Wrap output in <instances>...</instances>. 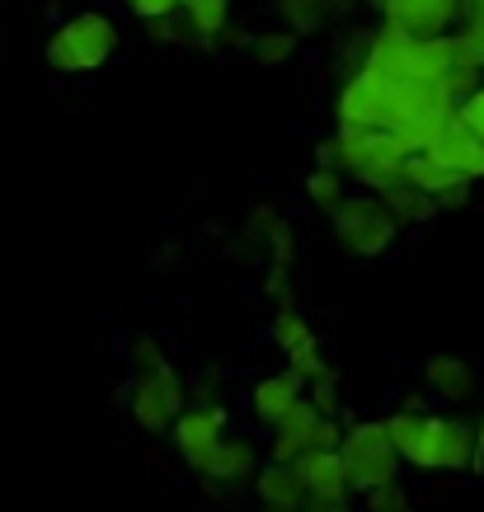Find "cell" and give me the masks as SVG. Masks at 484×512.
<instances>
[{"mask_svg": "<svg viewBox=\"0 0 484 512\" xmlns=\"http://www.w3.org/2000/svg\"><path fill=\"white\" fill-rule=\"evenodd\" d=\"M118 43H123V33H118V24L104 10H80V15L66 19L62 29H52L47 66L62 71V76H85V71H99L109 62L118 52Z\"/></svg>", "mask_w": 484, "mask_h": 512, "instance_id": "1", "label": "cell"}, {"mask_svg": "<svg viewBox=\"0 0 484 512\" xmlns=\"http://www.w3.org/2000/svg\"><path fill=\"white\" fill-rule=\"evenodd\" d=\"M339 456H344L348 489H353V494H372V489H381V484H391L405 475V456L391 447L386 419H344Z\"/></svg>", "mask_w": 484, "mask_h": 512, "instance_id": "2", "label": "cell"}, {"mask_svg": "<svg viewBox=\"0 0 484 512\" xmlns=\"http://www.w3.org/2000/svg\"><path fill=\"white\" fill-rule=\"evenodd\" d=\"M470 451H475V419L428 409L405 466H414L419 475H470Z\"/></svg>", "mask_w": 484, "mask_h": 512, "instance_id": "3", "label": "cell"}, {"mask_svg": "<svg viewBox=\"0 0 484 512\" xmlns=\"http://www.w3.org/2000/svg\"><path fill=\"white\" fill-rule=\"evenodd\" d=\"M329 226H334L339 249L353 254V259H381L400 240V226L386 212V202L367 193V188H348V198L329 212Z\"/></svg>", "mask_w": 484, "mask_h": 512, "instance_id": "4", "label": "cell"}, {"mask_svg": "<svg viewBox=\"0 0 484 512\" xmlns=\"http://www.w3.org/2000/svg\"><path fill=\"white\" fill-rule=\"evenodd\" d=\"M184 404H188V381L174 372V362L156 367V372H132V381H127V414L146 437L170 433V423L179 419Z\"/></svg>", "mask_w": 484, "mask_h": 512, "instance_id": "5", "label": "cell"}, {"mask_svg": "<svg viewBox=\"0 0 484 512\" xmlns=\"http://www.w3.org/2000/svg\"><path fill=\"white\" fill-rule=\"evenodd\" d=\"M184 466L207 484V489H235V484L254 480V470L264 466L259 461V447L240 433H221L212 447H203L198 456H184Z\"/></svg>", "mask_w": 484, "mask_h": 512, "instance_id": "6", "label": "cell"}, {"mask_svg": "<svg viewBox=\"0 0 484 512\" xmlns=\"http://www.w3.org/2000/svg\"><path fill=\"white\" fill-rule=\"evenodd\" d=\"M325 414L311 404V395H301L282 419L268 423V447H264V461H278V466H297L301 456L315 447V433H320Z\"/></svg>", "mask_w": 484, "mask_h": 512, "instance_id": "7", "label": "cell"}, {"mask_svg": "<svg viewBox=\"0 0 484 512\" xmlns=\"http://www.w3.org/2000/svg\"><path fill=\"white\" fill-rule=\"evenodd\" d=\"M423 395L438 400L442 409H461V404H470L480 395V372L456 353L428 357V362H423Z\"/></svg>", "mask_w": 484, "mask_h": 512, "instance_id": "8", "label": "cell"}, {"mask_svg": "<svg viewBox=\"0 0 484 512\" xmlns=\"http://www.w3.org/2000/svg\"><path fill=\"white\" fill-rule=\"evenodd\" d=\"M386 90H391V80L381 76V71H372V66H362V71L344 76L339 99H334V123H372V127H381Z\"/></svg>", "mask_w": 484, "mask_h": 512, "instance_id": "9", "label": "cell"}, {"mask_svg": "<svg viewBox=\"0 0 484 512\" xmlns=\"http://www.w3.org/2000/svg\"><path fill=\"white\" fill-rule=\"evenodd\" d=\"M381 24L405 38H442L461 24V0H395Z\"/></svg>", "mask_w": 484, "mask_h": 512, "instance_id": "10", "label": "cell"}, {"mask_svg": "<svg viewBox=\"0 0 484 512\" xmlns=\"http://www.w3.org/2000/svg\"><path fill=\"white\" fill-rule=\"evenodd\" d=\"M226 428H231V409L221 400H207V404H184L165 437H170V447L179 451V456H198V451L212 447Z\"/></svg>", "mask_w": 484, "mask_h": 512, "instance_id": "11", "label": "cell"}, {"mask_svg": "<svg viewBox=\"0 0 484 512\" xmlns=\"http://www.w3.org/2000/svg\"><path fill=\"white\" fill-rule=\"evenodd\" d=\"M254 503H259V512H301L306 484H301L297 466L264 461V466L254 470Z\"/></svg>", "mask_w": 484, "mask_h": 512, "instance_id": "12", "label": "cell"}, {"mask_svg": "<svg viewBox=\"0 0 484 512\" xmlns=\"http://www.w3.org/2000/svg\"><path fill=\"white\" fill-rule=\"evenodd\" d=\"M306 395V381H301L292 367H278V372H268V376H259L254 381V390H250V414L259 423H273V419H282L292 404Z\"/></svg>", "mask_w": 484, "mask_h": 512, "instance_id": "13", "label": "cell"}, {"mask_svg": "<svg viewBox=\"0 0 484 512\" xmlns=\"http://www.w3.org/2000/svg\"><path fill=\"white\" fill-rule=\"evenodd\" d=\"M297 475L306 484V494H315V498H353L339 447H311L297 461Z\"/></svg>", "mask_w": 484, "mask_h": 512, "instance_id": "14", "label": "cell"}, {"mask_svg": "<svg viewBox=\"0 0 484 512\" xmlns=\"http://www.w3.org/2000/svg\"><path fill=\"white\" fill-rule=\"evenodd\" d=\"M376 198L386 202V212L395 217V226L400 231H414V226H428V221H438V202H433V193H423V188L405 184V179H395L391 188H381Z\"/></svg>", "mask_w": 484, "mask_h": 512, "instance_id": "15", "label": "cell"}, {"mask_svg": "<svg viewBox=\"0 0 484 512\" xmlns=\"http://www.w3.org/2000/svg\"><path fill=\"white\" fill-rule=\"evenodd\" d=\"M240 52L259 66H282L301 52V33H292L287 24H282V29H268V33H245V47H240Z\"/></svg>", "mask_w": 484, "mask_h": 512, "instance_id": "16", "label": "cell"}, {"mask_svg": "<svg viewBox=\"0 0 484 512\" xmlns=\"http://www.w3.org/2000/svg\"><path fill=\"white\" fill-rule=\"evenodd\" d=\"M348 188H353V184H348L344 170H320V165H315V170L301 179V193H306V202H311L315 212H325V217L348 198Z\"/></svg>", "mask_w": 484, "mask_h": 512, "instance_id": "17", "label": "cell"}, {"mask_svg": "<svg viewBox=\"0 0 484 512\" xmlns=\"http://www.w3.org/2000/svg\"><path fill=\"white\" fill-rule=\"evenodd\" d=\"M311 334H315V329H311V320L297 311V301H292V306H278V311H273V320H268V343H273L282 357L292 353L297 343H306Z\"/></svg>", "mask_w": 484, "mask_h": 512, "instance_id": "18", "label": "cell"}, {"mask_svg": "<svg viewBox=\"0 0 484 512\" xmlns=\"http://www.w3.org/2000/svg\"><path fill=\"white\" fill-rule=\"evenodd\" d=\"M179 19L188 24L193 43H203L207 33H217V24L231 19V0H179Z\"/></svg>", "mask_w": 484, "mask_h": 512, "instance_id": "19", "label": "cell"}, {"mask_svg": "<svg viewBox=\"0 0 484 512\" xmlns=\"http://www.w3.org/2000/svg\"><path fill=\"white\" fill-rule=\"evenodd\" d=\"M334 10L329 0H278V15H282V24L292 33H320L325 29V15Z\"/></svg>", "mask_w": 484, "mask_h": 512, "instance_id": "20", "label": "cell"}, {"mask_svg": "<svg viewBox=\"0 0 484 512\" xmlns=\"http://www.w3.org/2000/svg\"><path fill=\"white\" fill-rule=\"evenodd\" d=\"M306 395H311V404L320 414L344 419V376H339V367H325L320 376H311V381H306Z\"/></svg>", "mask_w": 484, "mask_h": 512, "instance_id": "21", "label": "cell"}, {"mask_svg": "<svg viewBox=\"0 0 484 512\" xmlns=\"http://www.w3.org/2000/svg\"><path fill=\"white\" fill-rule=\"evenodd\" d=\"M456 170H447L442 160H433L428 151H414V156H405V184L423 188V193H438L442 184H452Z\"/></svg>", "mask_w": 484, "mask_h": 512, "instance_id": "22", "label": "cell"}, {"mask_svg": "<svg viewBox=\"0 0 484 512\" xmlns=\"http://www.w3.org/2000/svg\"><path fill=\"white\" fill-rule=\"evenodd\" d=\"M362 503H367V512H423L414 489L405 484V475L391 484H381V489H372V494H362Z\"/></svg>", "mask_w": 484, "mask_h": 512, "instance_id": "23", "label": "cell"}, {"mask_svg": "<svg viewBox=\"0 0 484 512\" xmlns=\"http://www.w3.org/2000/svg\"><path fill=\"white\" fill-rule=\"evenodd\" d=\"M372 33H376V29H367V24L348 29V38L339 43V80L367 66V52H372Z\"/></svg>", "mask_w": 484, "mask_h": 512, "instance_id": "24", "label": "cell"}, {"mask_svg": "<svg viewBox=\"0 0 484 512\" xmlns=\"http://www.w3.org/2000/svg\"><path fill=\"white\" fill-rule=\"evenodd\" d=\"M419 423H423V414H414V409H400V404H395L391 414H386V437H391V447L400 451V456H409L414 437H419Z\"/></svg>", "mask_w": 484, "mask_h": 512, "instance_id": "25", "label": "cell"}, {"mask_svg": "<svg viewBox=\"0 0 484 512\" xmlns=\"http://www.w3.org/2000/svg\"><path fill=\"white\" fill-rule=\"evenodd\" d=\"M287 367L301 376V381H311V376H320L329 367V357H325V348H320V334H311L306 343H297L292 353H287Z\"/></svg>", "mask_w": 484, "mask_h": 512, "instance_id": "26", "label": "cell"}, {"mask_svg": "<svg viewBox=\"0 0 484 512\" xmlns=\"http://www.w3.org/2000/svg\"><path fill=\"white\" fill-rule=\"evenodd\" d=\"M127 362H132V372H156V367H165V362H170V353H165V343H160V339L137 334V339H132V348H127Z\"/></svg>", "mask_w": 484, "mask_h": 512, "instance_id": "27", "label": "cell"}, {"mask_svg": "<svg viewBox=\"0 0 484 512\" xmlns=\"http://www.w3.org/2000/svg\"><path fill=\"white\" fill-rule=\"evenodd\" d=\"M282 221H287V217H282L278 207H268V202H259V207L250 212V217H245V240L264 249L268 240H273V231H278Z\"/></svg>", "mask_w": 484, "mask_h": 512, "instance_id": "28", "label": "cell"}, {"mask_svg": "<svg viewBox=\"0 0 484 512\" xmlns=\"http://www.w3.org/2000/svg\"><path fill=\"white\" fill-rule=\"evenodd\" d=\"M264 249H268V268H282V273H287L292 259H297V226H292V221H282Z\"/></svg>", "mask_w": 484, "mask_h": 512, "instance_id": "29", "label": "cell"}, {"mask_svg": "<svg viewBox=\"0 0 484 512\" xmlns=\"http://www.w3.org/2000/svg\"><path fill=\"white\" fill-rule=\"evenodd\" d=\"M456 118L466 123L470 137L484 141V80H480V85H475L470 94H461V99H456Z\"/></svg>", "mask_w": 484, "mask_h": 512, "instance_id": "30", "label": "cell"}, {"mask_svg": "<svg viewBox=\"0 0 484 512\" xmlns=\"http://www.w3.org/2000/svg\"><path fill=\"white\" fill-rule=\"evenodd\" d=\"M470 198H475V179H466V174H456L452 184H442L438 193H433L438 212H461V207H470Z\"/></svg>", "mask_w": 484, "mask_h": 512, "instance_id": "31", "label": "cell"}, {"mask_svg": "<svg viewBox=\"0 0 484 512\" xmlns=\"http://www.w3.org/2000/svg\"><path fill=\"white\" fill-rule=\"evenodd\" d=\"M480 76H484L480 66H447V71H442V80H438V85H442V90H447V99H452V104H456L461 94H470V90H475V85H480Z\"/></svg>", "mask_w": 484, "mask_h": 512, "instance_id": "32", "label": "cell"}, {"mask_svg": "<svg viewBox=\"0 0 484 512\" xmlns=\"http://www.w3.org/2000/svg\"><path fill=\"white\" fill-rule=\"evenodd\" d=\"M198 47H207V52H240V47H245V29H240L231 15L226 24H217V33H207Z\"/></svg>", "mask_w": 484, "mask_h": 512, "instance_id": "33", "label": "cell"}, {"mask_svg": "<svg viewBox=\"0 0 484 512\" xmlns=\"http://www.w3.org/2000/svg\"><path fill=\"white\" fill-rule=\"evenodd\" d=\"M311 156H315V165H320V170H344V141H339V132L315 141Z\"/></svg>", "mask_w": 484, "mask_h": 512, "instance_id": "34", "label": "cell"}, {"mask_svg": "<svg viewBox=\"0 0 484 512\" xmlns=\"http://www.w3.org/2000/svg\"><path fill=\"white\" fill-rule=\"evenodd\" d=\"M188 395H193V404H207V400H221V372H212V367H203V372L188 381Z\"/></svg>", "mask_w": 484, "mask_h": 512, "instance_id": "35", "label": "cell"}, {"mask_svg": "<svg viewBox=\"0 0 484 512\" xmlns=\"http://www.w3.org/2000/svg\"><path fill=\"white\" fill-rule=\"evenodd\" d=\"M132 15L146 24V19H165V15H179V0H127Z\"/></svg>", "mask_w": 484, "mask_h": 512, "instance_id": "36", "label": "cell"}, {"mask_svg": "<svg viewBox=\"0 0 484 512\" xmlns=\"http://www.w3.org/2000/svg\"><path fill=\"white\" fill-rule=\"evenodd\" d=\"M301 512H353V503H348V498H315V494H306Z\"/></svg>", "mask_w": 484, "mask_h": 512, "instance_id": "37", "label": "cell"}, {"mask_svg": "<svg viewBox=\"0 0 484 512\" xmlns=\"http://www.w3.org/2000/svg\"><path fill=\"white\" fill-rule=\"evenodd\" d=\"M470 475H484V414L475 419V451H470Z\"/></svg>", "mask_w": 484, "mask_h": 512, "instance_id": "38", "label": "cell"}, {"mask_svg": "<svg viewBox=\"0 0 484 512\" xmlns=\"http://www.w3.org/2000/svg\"><path fill=\"white\" fill-rule=\"evenodd\" d=\"M400 409H414V414H428V395H405Z\"/></svg>", "mask_w": 484, "mask_h": 512, "instance_id": "39", "label": "cell"}, {"mask_svg": "<svg viewBox=\"0 0 484 512\" xmlns=\"http://www.w3.org/2000/svg\"><path fill=\"white\" fill-rule=\"evenodd\" d=\"M367 5H372V10H381V15H386V10H391L395 0H367Z\"/></svg>", "mask_w": 484, "mask_h": 512, "instance_id": "40", "label": "cell"}]
</instances>
